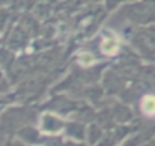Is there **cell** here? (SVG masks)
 I'll use <instances>...</instances> for the list:
<instances>
[{
	"label": "cell",
	"mask_w": 155,
	"mask_h": 146,
	"mask_svg": "<svg viewBox=\"0 0 155 146\" xmlns=\"http://www.w3.org/2000/svg\"><path fill=\"white\" fill-rule=\"evenodd\" d=\"M120 15H124L127 20H130L134 24L148 26L155 23V6L149 5L145 0L130 3L120 9Z\"/></svg>",
	"instance_id": "cell-1"
},
{
	"label": "cell",
	"mask_w": 155,
	"mask_h": 146,
	"mask_svg": "<svg viewBox=\"0 0 155 146\" xmlns=\"http://www.w3.org/2000/svg\"><path fill=\"white\" fill-rule=\"evenodd\" d=\"M65 122L63 121H60L59 118H56L54 114H50V113H44L42 116H41V128H42V131H45V133H59L60 130H63L65 128Z\"/></svg>",
	"instance_id": "cell-2"
},
{
	"label": "cell",
	"mask_w": 155,
	"mask_h": 146,
	"mask_svg": "<svg viewBox=\"0 0 155 146\" xmlns=\"http://www.w3.org/2000/svg\"><path fill=\"white\" fill-rule=\"evenodd\" d=\"M104 86L107 89V92L110 94H119L120 91H124L125 88V81L124 78L117 74V72H108L104 78Z\"/></svg>",
	"instance_id": "cell-3"
},
{
	"label": "cell",
	"mask_w": 155,
	"mask_h": 146,
	"mask_svg": "<svg viewBox=\"0 0 155 146\" xmlns=\"http://www.w3.org/2000/svg\"><path fill=\"white\" fill-rule=\"evenodd\" d=\"M111 113H113V119L117 121V122H130L133 119V111L130 107L124 105V104H116L113 108H111Z\"/></svg>",
	"instance_id": "cell-4"
},
{
	"label": "cell",
	"mask_w": 155,
	"mask_h": 146,
	"mask_svg": "<svg viewBox=\"0 0 155 146\" xmlns=\"http://www.w3.org/2000/svg\"><path fill=\"white\" fill-rule=\"evenodd\" d=\"M140 108L148 118H155V95H145L140 101Z\"/></svg>",
	"instance_id": "cell-5"
},
{
	"label": "cell",
	"mask_w": 155,
	"mask_h": 146,
	"mask_svg": "<svg viewBox=\"0 0 155 146\" xmlns=\"http://www.w3.org/2000/svg\"><path fill=\"white\" fill-rule=\"evenodd\" d=\"M65 128H66L68 136H71V137H74L77 140H81V139L86 137V130H84V127L80 122H69V124L65 125Z\"/></svg>",
	"instance_id": "cell-6"
},
{
	"label": "cell",
	"mask_w": 155,
	"mask_h": 146,
	"mask_svg": "<svg viewBox=\"0 0 155 146\" xmlns=\"http://www.w3.org/2000/svg\"><path fill=\"white\" fill-rule=\"evenodd\" d=\"M86 139L91 145H97L103 139V128L97 124H91L86 130Z\"/></svg>",
	"instance_id": "cell-7"
},
{
	"label": "cell",
	"mask_w": 155,
	"mask_h": 146,
	"mask_svg": "<svg viewBox=\"0 0 155 146\" xmlns=\"http://www.w3.org/2000/svg\"><path fill=\"white\" fill-rule=\"evenodd\" d=\"M117 48H119V44H117V41L114 38H105L101 42V51L104 54H107V56L114 54L117 51Z\"/></svg>",
	"instance_id": "cell-8"
},
{
	"label": "cell",
	"mask_w": 155,
	"mask_h": 146,
	"mask_svg": "<svg viewBox=\"0 0 155 146\" xmlns=\"http://www.w3.org/2000/svg\"><path fill=\"white\" fill-rule=\"evenodd\" d=\"M142 32H143V35L146 36V39L149 41V44L152 45L155 48V24H148L146 27H143L142 29Z\"/></svg>",
	"instance_id": "cell-9"
},
{
	"label": "cell",
	"mask_w": 155,
	"mask_h": 146,
	"mask_svg": "<svg viewBox=\"0 0 155 146\" xmlns=\"http://www.w3.org/2000/svg\"><path fill=\"white\" fill-rule=\"evenodd\" d=\"M124 2H127V0H105V6H107V9L110 11V9H114L117 5H120V3H124Z\"/></svg>",
	"instance_id": "cell-10"
},
{
	"label": "cell",
	"mask_w": 155,
	"mask_h": 146,
	"mask_svg": "<svg viewBox=\"0 0 155 146\" xmlns=\"http://www.w3.org/2000/svg\"><path fill=\"white\" fill-rule=\"evenodd\" d=\"M145 146H155V137H152L149 142H146V143H145Z\"/></svg>",
	"instance_id": "cell-11"
},
{
	"label": "cell",
	"mask_w": 155,
	"mask_h": 146,
	"mask_svg": "<svg viewBox=\"0 0 155 146\" xmlns=\"http://www.w3.org/2000/svg\"><path fill=\"white\" fill-rule=\"evenodd\" d=\"M145 2H148L149 5H152V6H155V0H145Z\"/></svg>",
	"instance_id": "cell-12"
},
{
	"label": "cell",
	"mask_w": 155,
	"mask_h": 146,
	"mask_svg": "<svg viewBox=\"0 0 155 146\" xmlns=\"http://www.w3.org/2000/svg\"><path fill=\"white\" fill-rule=\"evenodd\" d=\"M92 2H97V0H92Z\"/></svg>",
	"instance_id": "cell-13"
}]
</instances>
